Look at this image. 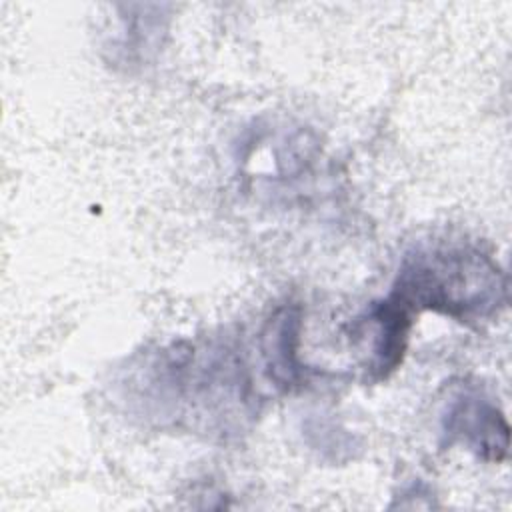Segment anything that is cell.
Returning <instances> with one entry per match:
<instances>
[{
	"mask_svg": "<svg viewBox=\"0 0 512 512\" xmlns=\"http://www.w3.org/2000/svg\"><path fill=\"white\" fill-rule=\"evenodd\" d=\"M390 298L410 310H434L458 322H480L504 308L502 268L474 246L418 248L404 256Z\"/></svg>",
	"mask_w": 512,
	"mask_h": 512,
	"instance_id": "1",
	"label": "cell"
},
{
	"mask_svg": "<svg viewBox=\"0 0 512 512\" xmlns=\"http://www.w3.org/2000/svg\"><path fill=\"white\" fill-rule=\"evenodd\" d=\"M442 432L448 444L460 442L486 462H500L508 454V422L496 404L476 388H464L448 402Z\"/></svg>",
	"mask_w": 512,
	"mask_h": 512,
	"instance_id": "2",
	"label": "cell"
},
{
	"mask_svg": "<svg viewBox=\"0 0 512 512\" xmlns=\"http://www.w3.org/2000/svg\"><path fill=\"white\" fill-rule=\"evenodd\" d=\"M360 322L372 328L368 374L370 380L376 382L394 372L402 362L410 330V312L388 296L382 302H374Z\"/></svg>",
	"mask_w": 512,
	"mask_h": 512,
	"instance_id": "3",
	"label": "cell"
},
{
	"mask_svg": "<svg viewBox=\"0 0 512 512\" xmlns=\"http://www.w3.org/2000/svg\"><path fill=\"white\" fill-rule=\"evenodd\" d=\"M300 336V310L286 306L274 314L264 332V356L270 378L276 386L290 390L304 380V368H300L296 344Z\"/></svg>",
	"mask_w": 512,
	"mask_h": 512,
	"instance_id": "4",
	"label": "cell"
}]
</instances>
